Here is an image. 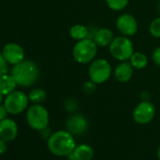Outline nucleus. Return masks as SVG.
<instances>
[{
    "mask_svg": "<svg viewBox=\"0 0 160 160\" xmlns=\"http://www.w3.org/2000/svg\"><path fill=\"white\" fill-rule=\"evenodd\" d=\"M48 150L57 156H68L76 147L73 135L67 130L53 133L47 139Z\"/></svg>",
    "mask_w": 160,
    "mask_h": 160,
    "instance_id": "nucleus-1",
    "label": "nucleus"
},
{
    "mask_svg": "<svg viewBox=\"0 0 160 160\" xmlns=\"http://www.w3.org/2000/svg\"><path fill=\"white\" fill-rule=\"evenodd\" d=\"M11 74L14 78L17 85L28 88L32 86L38 80L40 71L35 62L24 59L20 63L13 65Z\"/></svg>",
    "mask_w": 160,
    "mask_h": 160,
    "instance_id": "nucleus-2",
    "label": "nucleus"
},
{
    "mask_svg": "<svg viewBox=\"0 0 160 160\" xmlns=\"http://www.w3.org/2000/svg\"><path fill=\"white\" fill-rule=\"evenodd\" d=\"M98 46L92 39L87 38L76 42L72 48L73 59L79 64H90L95 59Z\"/></svg>",
    "mask_w": 160,
    "mask_h": 160,
    "instance_id": "nucleus-3",
    "label": "nucleus"
},
{
    "mask_svg": "<svg viewBox=\"0 0 160 160\" xmlns=\"http://www.w3.org/2000/svg\"><path fill=\"white\" fill-rule=\"evenodd\" d=\"M109 52L111 56L119 61H128L133 55L134 44L129 37L118 36L115 37L109 45Z\"/></svg>",
    "mask_w": 160,
    "mask_h": 160,
    "instance_id": "nucleus-4",
    "label": "nucleus"
},
{
    "mask_svg": "<svg viewBox=\"0 0 160 160\" xmlns=\"http://www.w3.org/2000/svg\"><path fill=\"white\" fill-rule=\"evenodd\" d=\"M49 120L48 110L41 104H34L27 110V122L34 130L41 131L48 127Z\"/></svg>",
    "mask_w": 160,
    "mask_h": 160,
    "instance_id": "nucleus-5",
    "label": "nucleus"
},
{
    "mask_svg": "<svg viewBox=\"0 0 160 160\" xmlns=\"http://www.w3.org/2000/svg\"><path fill=\"white\" fill-rule=\"evenodd\" d=\"M89 77L92 81L98 84L107 82L112 74L111 64L105 58H97L90 63Z\"/></svg>",
    "mask_w": 160,
    "mask_h": 160,
    "instance_id": "nucleus-6",
    "label": "nucleus"
},
{
    "mask_svg": "<svg viewBox=\"0 0 160 160\" xmlns=\"http://www.w3.org/2000/svg\"><path fill=\"white\" fill-rule=\"evenodd\" d=\"M28 95L23 92L14 91L6 96L4 106L6 107L9 114L18 115L28 108Z\"/></svg>",
    "mask_w": 160,
    "mask_h": 160,
    "instance_id": "nucleus-7",
    "label": "nucleus"
},
{
    "mask_svg": "<svg viewBox=\"0 0 160 160\" xmlns=\"http://www.w3.org/2000/svg\"><path fill=\"white\" fill-rule=\"evenodd\" d=\"M155 116V108L150 101H141L133 111V119L138 124L151 122Z\"/></svg>",
    "mask_w": 160,
    "mask_h": 160,
    "instance_id": "nucleus-8",
    "label": "nucleus"
},
{
    "mask_svg": "<svg viewBox=\"0 0 160 160\" xmlns=\"http://www.w3.org/2000/svg\"><path fill=\"white\" fill-rule=\"evenodd\" d=\"M116 28L122 36L132 37L138 32V24L137 19L132 14L123 13L117 18Z\"/></svg>",
    "mask_w": 160,
    "mask_h": 160,
    "instance_id": "nucleus-9",
    "label": "nucleus"
},
{
    "mask_svg": "<svg viewBox=\"0 0 160 160\" xmlns=\"http://www.w3.org/2000/svg\"><path fill=\"white\" fill-rule=\"evenodd\" d=\"M2 55L6 61L11 65H16L25 59V51L23 47L15 42H9L4 45Z\"/></svg>",
    "mask_w": 160,
    "mask_h": 160,
    "instance_id": "nucleus-10",
    "label": "nucleus"
},
{
    "mask_svg": "<svg viewBox=\"0 0 160 160\" xmlns=\"http://www.w3.org/2000/svg\"><path fill=\"white\" fill-rule=\"evenodd\" d=\"M87 119L80 114H72L66 120V130L73 136L82 135L88 129Z\"/></svg>",
    "mask_w": 160,
    "mask_h": 160,
    "instance_id": "nucleus-11",
    "label": "nucleus"
},
{
    "mask_svg": "<svg viewBox=\"0 0 160 160\" xmlns=\"http://www.w3.org/2000/svg\"><path fill=\"white\" fill-rule=\"evenodd\" d=\"M18 135L17 123L9 118L0 121V138L4 139L7 142L12 141L16 138Z\"/></svg>",
    "mask_w": 160,
    "mask_h": 160,
    "instance_id": "nucleus-12",
    "label": "nucleus"
},
{
    "mask_svg": "<svg viewBox=\"0 0 160 160\" xmlns=\"http://www.w3.org/2000/svg\"><path fill=\"white\" fill-rule=\"evenodd\" d=\"M134 73V68L128 61H122L114 69V76L120 83H127L131 80Z\"/></svg>",
    "mask_w": 160,
    "mask_h": 160,
    "instance_id": "nucleus-13",
    "label": "nucleus"
},
{
    "mask_svg": "<svg viewBox=\"0 0 160 160\" xmlns=\"http://www.w3.org/2000/svg\"><path fill=\"white\" fill-rule=\"evenodd\" d=\"M94 155V151L88 144L76 145L73 151L68 155L69 160H92Z\"/></svg>",
    "mask_w": 160,
    "mask_h": 160,
    "instance_id": "nucleus-14",
    "label": "nucleus"
},
{
    "mask_svg": "<svg viewBox=\"0 0 160 160\" xmlns=\"http://www.w3.org/2000/svg\"><path fill=\"white\" fill-rule=\"evenodd\" d=\"M114 38H115L114 33L111 29L107 28H102L97 29L93 41L95 42L98 47H107V46L109 47Z\"/></svg>",
    "mask_w": 160,
    "mask_h": 160,
    "instance_id": "nucleus-15",
    "label": "nucleus"
},
{
    "mask_svg": "<svg viewBox=\"0 0 160 160\" xmlns=\"http://www.w3.org/2000/svg\"><path fill=\"white\" fill-rule=\"evenodd\" d=\"M17 83L12 74L5 73L0 76V93L2 95H8L15 91Z\"/></svg>",
    "mask_w": 160,
    "mask_h": 160,
    "instance_id": "nucleus-16",
    "label": "nucleus"
},
{
    "mask_svg": "<svg viewBox=\"0 0 160 160\" xmlns=\"http://www.w3.org/2000/svg\"><path fill=\"white\" fill-rule=\"evenodd\" d=\"M69 34L72 40H74L75 42H78V41L87 39L89 37V28L80 24L73 25L72 27H71L69 30Z\"/></svg>",
    "mask_w": 160,
    "mask_h": 160,
    "instance_id": "nucleus-17",
    "label": "nucleus"
},
{
    "mask_svg": "<svg viewBox=\"0 0 160 160\" xmlns=\"http://www.w3.org/2000/svg\"><path fill=\"white\" fill-rule=\"evenodd\" d=\"M129 62L131 63V65L133 66L134 69L142 70L148 64V58L144 53L137 51V52L133 53V55L131 56V58L129 59Z\"/></svg>",
    "mask_w": 160,
    "mask_h": 160,
    "instance_id": "nucleus-18",
    "label": "nucleus"
},
{
    "mask_svg": "<svg viewBox=\"0 0 160 160\" xmlns=\"http://www.w3.org/2000/svg\"><path fill=\"white\" fill-rule=\"evenodd\" d=\"M46 97L47 95L45 91L40 88L33 89L28 93V99L33 104H42L46 100Z\"/></svg>",
    "mask_w": 160,
    "mask_h": 160,
    "instance_id": "nucleus-19",
    "label": "nucleus"
},
{
    "mask_svg": "<svg viewBox=\"0 0 160 160\" xmlns=\"http://www.w3.org/2000/svg\"><path fill=\"white\" fill-rule=\"evenodd\" d=\"M106 3L110 10L120 12L127 7L129 0H106Z\"/></svg>",
    "mask_w": 160,
    "mask_h": 160,
    "instance_id": "nucleus-20",
    "label": "nucleus"
},
{
    "mask_svg": "<svg viewBox=\"0 0 160 160\" xmlns=\"http://www.w3.org/2000/svg\"><path fill=\"white\" fill-rule=\"evenodd\" d=\"M149 31L152 37L160 39V16L153 19L151 22L149 27Z\"/></svg>",
    "mask_w": 160,
    "mask_h": 160,
    "instance_id": "nucleus-21",
    "label": "nucleus"
},
{
    "mask_svg": "<svg viewBox=\"0 0 160 160\" xmlns=\"http://www.w3.org/2000/svg\"><path fill=\"white\" fill-rule=\"evenodd\" d=\"M96 86L97 84L94 83L93 81H92V80H88V81H86L83 85V91L85 93L87 94H92L95 91H96Z\"/></svg>",
    "mask_w": 160,
    "mask_h": 160,
    "instance_id": "nucleus-22",
    "label": "nucleus"
},
{
    "mask_svg": "<svg viewBox=\"0 0 160 160\" xmlns=\"http://www.w3.org/2000/svg\"><path fill=\"white\" fill-rule=\"evenodd\" d=\"M9 71V63L6 61L2 53H0V76L7 73Z\"/></svg>",
    "mask_w": 160,
    "mask_h": 160,
    "instance_id": "nucleus-23",
    "label": "nucleus"
},
{
    "mask_svg": "<svg viewBox=\"0 0 160 160\" xmlns=\"http://www.w3.org/2000/svg\"><path fill=\"white\" fill-rule=\"evenodd\" d=\"M65 108L68 112H72L77 108V103L72 99H68L65 102Z\"/></svg>",
    "mask_w": 160,
    "mask_h": 160,
    "instance_id": "nucleus-24",
    "label": "nucleus"
},
{
    "mask_svg": "<svg viewBox=\"0 0 160 160\" xmlns=\"http://www.w3.org/2000/svg\"><path fill=\"white\" fill-rule=\"evenodd\" d=\"M152 58L153 62H154L156 65L160 66V46L156 47V48L153 50L152 55Z\"/></svg>",
    "mask_w": 160,
    "mask_h": 160,
    "instance_id": "nucleus-25",
    "label": "nucleus"
},
{
    "mask_svg": "<svg viewBox=\"0 0 160 160\" xmlns=\"http://www.w3.org/2000/svg\"><path fill=\"white\" fill-rule=\"evenodd\" d=\"M9 112L4 105H0V121H2L7 118Z\"/></svg>",
    "mask_w": 160,
    "mask_h": 160,
    "instance_id": "nucleus-26",
    "label": "nucleus"
},
{
    "mask_svg": "<svg viewBox=\"0 0 160 160\" xmlns=\"http://www.w3.org/2000/svg\"><path fill=\"white\" fill-rule=\"evenodd\" d=\"M7 149H8L7 141H5L2 138H0V154L5 153L7 152Z\"/></svg>",
    "mask_w": 160,
    "mask_h": 160,
    "instance_id": "nucleus-27",
    "label": "nucleus"
},
{
    "mask_svg": "<svg viewBox=\"0 0 160 160\" xmlns=\"http://www.w3.org/2000/svg\"><path fill=\"white\" fill-rule=\"evenodd\" d=\"M157 156H158V159L160 160V146L158 147V151H157Z\"/></svg>",
    "mask_w": 160,
    "mask_h": 160,
    "instance_id": "nucleus-28",
    "label": "nucleus"
},
{
    "mask_svg": "<svg viewBox=\"0 0 160 160\" xmlns=\"http://www.w3.org/2000/svg\"><path fill=\"white\" fill-rule=\"evenodd\" d=\"M3 96H4V95H2L1 93H0V105L2 104V101H3Z\"/></svg>",
    "mask_w": 160,
    "mask_h": 160,
    "instance_id": "nucleus-29",
    "label": "nucleus"
},
{
    "mask_svg": "<svg viewBox=\"0 0 160 160\" xmlns=\"http://www.w3.org/2000/svg\"><path fill=\"white\" fill-rule=\"evenodd\" d=\"M158 12L160 13V2H159V4H158Z\"/></svg>",
    "mask_w": 160,
    "mask_h": 160,
    "instance_id": "nucleus-30",
    "label": "nucleus"
}]
</instances>
